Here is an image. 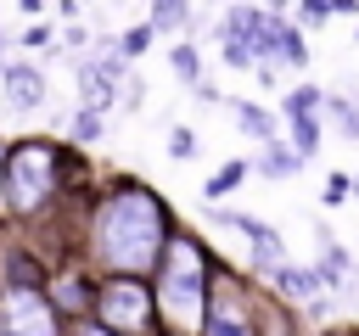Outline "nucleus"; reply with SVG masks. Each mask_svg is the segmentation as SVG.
Instances as JSON below:
<instances>
[{"label": "nucleus", "instance_id": "nucleus-10", "mask_svg": "<svg viewBox=\"0 0 359 336\" xmlns=\"http://www.w3.org/2000/svg\"><path fill=\"white\" fill-rule=\"evenodd\" d=\"M320 106H297V101H286V129H292V151L297 157H314L320 151V118H314Z\"/></svg>", "mask_w": 359, "mask_h": 336}, {"label": "nucleus", "instance_id": "nucleus-6", "mask_svg": "<svg viewBox=\"0 0 359 336\" xmlns=\"http://www.w3.org/2000/svg\"><path fill=\"white\" fill-rule=\"evenodd\" d=\"M79 95H84V106H95V112H107L123 90H129V62L118 56V39H95V56H84L79 62Z\"/></svg>", "mask_w": 359, "mask_h": 336}, {"label": "nucleus", "instance_id": "nucleus-21", "mask_svg": "<svg viewBox=\"0 0 359 336\" xmlns=\"http://www.w3.org/2000/svg\"><path fill=\"white\" fill-rule=\"evenodd\" d=\"M348 196H353V179H342V174H331V179H325V202L337 207V202H348Z\"/></svg>", "mask_w": 359, "mask_h": 336}, {"label": "nucleus", "instance_id": "nucleus-20", "mask_svg": "<svg viewBox=\"0 0 359 336\" xmlns=\"http://www.w3.org/2000/svg\"><path fill=\"white\" fill-rule=\"evenodd\" d=\"M224 62H230V67H252V73H258V56H252L247 45H236V39H224Z\"/></svg>", "mask_w": 359, "mask_h": 336}, {"label": "nucleus", "instance_id": "nucleus-2", "mask_svg": "<svg viewBox=\"0 0 359 336\" xmlns=\"http://www.w3.org/2000/svg\"><path fill=\"white\" fill-rule=\"evenodd\" d=\"M213 246H202L191 230L168 235V252L151 274V297H157V330L168 336H202L208 319V297H213Z\"/></svg>", "mask_w": 359, "mask_h": 336}, {"label": "nucleus", "instance_id": "nucleus-12", "mask_svg": "<svg viewBox=\"0 0 359 336\" xmlns=\"http://www.w3.org/2000/svg\"><path fill=\"white\" fill-rule=\"evenodd\" d=\"M252 168H258L264 179H292V174L303 168V157H297V151H292L286 140H275V146H264V157H258Z\"/></svg>", "mask_w": 359, "mask_h": 336}, {"label": "nucleus", "instance_id": "nucleus-14", "mask_svg": "<svg viewBox=\"0 0 359 336\" xmlns=\"http://www.w3.org/2000/svg\"><path fill=\"white\" fill-rule=\"evenodd\" d=\"M325 112H331V123H337L342 140H359V101H348V95H325Z\"/></svg>", "mask_w": 359, "mask_h": 336}, {"label": "nucleus", "instance_id": "nucleus-22", "mask_svg": "<svg viewBox=\"0 0 359 336\" xmlns=\"http://www.w3.org/2000/svg\"><path fill=\"white\" fill-rule=\"evenodd\" d=\"M168 151H174V157H191V134L174 129V134H168Z\"/></svg>", "mask_w": 359, "mask_h": 336}, {"label": "nucleus", "instance_id": "nucleus-9", "mask_svg": "<svg viewBox=\"0 0 359 336\" xmlns=\"http://www.w3.org/2000/svg\"><path fill=\"white\" fill-rule=\"evenodd\" d=\"M280 62L309 67V45H303V28L297 22H286L280 11H269V62L264 67H280Z\"/></svg>", "mask_w": 359, "mask_h": 336}, {"label": "nucleus", "instance_id": "nucleus-23", "mask_svg": "<svg viewBox=\"0 0 359 336\" xmlns=\"http://www.w3.org/2000/svg\"><path fill=\"white\" fill-rule=\"evenodd\" d=\"M0 56H6V39H0ZM0 67H6V62H0Z\"/></svg>", "mask_w": 359, "mask_h": 336}, {"label": "nucleus", "instance_id": "nucleus-13", "mask_svg": "<svg viewBox=\"0 0 359 336\" xmlns=\"http://www.w3.org/2000/svg\"><path fill=\"white\" fill-rule=\"evenodd\" d=\"M101 134H107V112L79 106V112L67 118V140H73V146H90V140H101Z\"/></svg>", "mask_w": 359, "mask_h": 336}, {"label": "nucleus", "instance_id": "nucleus-17", "mask_svg": "<svg viewBox=\"0 0 359 336\" xmlns=\"http://www.w3.org/2000/svg\"><path fill=\"white\" fill-rule=\"evenodd\" d=\"M241 179H247V162H230V168H219V174L208 179V202H219V196H224V190H236Z\"/></svg>", "mask_w": 359, "mask_h": 336}, {"label": "nucleus", "instance_id": "nucleus-19", "mask_svg": "<svg viewBox=\"0 0 359 336\" xmlns=\"http://www.w3.org/2000/svg\"><path fill=\"white\" fill-rule=\"evenodd\" d=\"M297 17L303 22H331V17H342V6L337 0H309V6H297Z\"/></svg>", "mask_w": 359, "mask_h": 336}, {"label": "nucleus", "instance_id": "nucleus-18", "mask_svg": "<svg viewBox=\"0 0 359 336\" xmlns=\"http://www.w3.org/2000/svg\"><path fill=\"white\" fill-rule=\"evenodd\" d=\"M146 45H151V22H146V28H129V34L118 39V56H123V62H135Z\"/></svg>", "mask_w": 359, "mask_h": 336}, {"label": "nucleus", "instance_id": "nucleus-15", "mask_svg": "<svg viewBox=\"0 0 359 336\" xmlns=\"http://www.w3.org/2000/svg\"><path fill=\"white\" fill-rule=\"evenodd\" d=\"M168 67L180 73V84H185V90H196V84H202V78H196V73H202V56H196V45H174V50H168Z\"/></svg>", "mask_w": 359, "mask_h": 336}, {"label": "nucleus", "instance_id": "nucleus-24", "mask_svg": "<svg viewBox=\"0 0 359 336\" xmlns=\"http://www.w3.org/2000/svg\"><path fill=\"white\" fill-rule=\"evenodd\" d=\"M353 196H359V174H353Z\"/></svg>", "mask_w": 359, "mask_h": 336}, {"label": "nucleus", "instance_id": "nucleus-7", "mask_svg": "<svg viewBox=\"0 0 359 336\" xmlns=\"http://www.w3.org/2000/svg\"><path fill=\"white\" fill-rule=\"evenodd\" d=\"M0 336H62V314L45 291L0 286Z\"/></svg>", "mask_w": 359, "mask_h": 336}, {"label": "nucleus", "instance_id": "nucleus-1", "mask_svg": "<svg viewBox=\"0 0 359 336\" xmlns=\"http://www.w3.org/2000/svg\"><path fill=\"white\" fill-rule=\"evenodd\" d=\"M168 235V202L140 179H112L79 218V263L101 280H151Z\"/></svg>", "mask_w": 359, "mask_h": 336}, {"label": "nucleus", "instance_id": "nucleus-5", "mask_svg": "<svg viewBox=\"0 0 359 336\" xmlns=\"http://www.w3.org/2000/svg\"><path fill=\"white\" fill-rule=\"evenodd\" d=\"M202 336H264L252 280H241L230 263H219V269H213V297H208Z\"/></svg>", "mask_w": 359, "mask_h": 336}, {"label": "nucleus", "instance_id": "nucleus-16", "mask_svg": "<svg viewBox=\"0 0 359 336\" xmlns=\"http://www.w3.org/2000/svg\"><path fill=\"white\" fill-rule=\"evenodd\" d=\"M146 22H151V28H185V22H191V6H185V0H157V6L146 11Z\"/></svg>", "mask_w": 359, "mask_h": 336}, {"label": "nucleus", "instance_id": "nucleus-25", "mask_svg": "<svg viewBox=\"0 0 359 336\" xmlns=\"http://www.w3.org/2000/svg\"><path fill=\"white\" fill-rule=\"evenodd\" d=\"M157 336H168V330H157Z\"/></svg>", "mask_w": 359, "mask_h": 336}, {"label": "nucleus", "instance_id": "nucleus-3", "mask_svg": "<svg viewBox=\"0 0 359 336\" xmlns=\"http://www.w3.org/2000/svg\"><path fill=\"white\" fill-rule=\"evenodd\" d=\"M73 179H79V168L56 140H11L0 157V202L17 224L50 218V207H62Z\"/></svg>", "mask_w": 359, "mask_h": 336}, {"label": "nucleus", "instance_id": "nucleus-8", "mask_svg": "<svg viewBox=\"0 0 359 336\" xmlns=\"http://www.w3.org/2000/svg\"><path fill=\"white\" fill-rule=\"evenodd\" d=\"M0 90H6V101L22 106V112L45 106V73H39L34 62H6V67H0Z\"/></svg>", "mask_w": 359, "mask_h": 336}, {"label": "nucleus", "instance_id": "nucleus-4", "mask_svg": "<svg viewBox=\"0 0 359 336\" xmlns=\"http://www.w3.org/2000/svg\"><path fill=\"white\" fill-rule=\"evenodd\" d=\"M90 319L107 325L112 336H157V297H151V280H101Z\"/></svg>", "mask_w": 359, "mask_h": 336}, {"label": "nucleus", "instance_id": "nucleus-11", "mask_svg": "<svg viewBox=\"0 0 359 336\" xmlns=\"http://www.w3.org/2000/svg\"><path fill=\"white\" fill-rule=\"evenodd\" d=\"M236 129H241L247 140H258V146H275V140H280L275 112H269V106H258V101H236Z\"/></svg>", "mask_w": 359, "mask_h": 336}]
</instances>
